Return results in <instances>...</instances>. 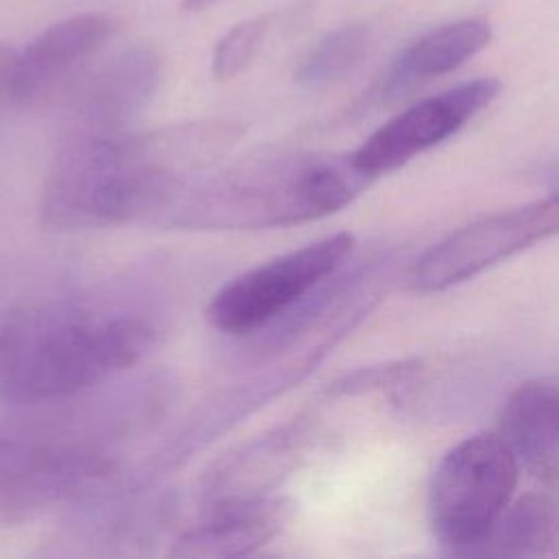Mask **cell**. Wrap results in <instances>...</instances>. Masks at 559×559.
<instances>
[{
  "label": "cell",
  "mask_w": 559,
  "mask_h": 559,
  "mask_svg": "<svg viewBox=\"0 0 559 559\" xmlns=\"http://www.w3.org/2000/svg\"><path fill=\"white\" fill-rule=\"evenodd\" d=\"M116 28L118 24L111 15L94 11L76 13L48 26L15 55L13 100H33L59 85L94 57L116 35Z\"/></svg>",
  "instance_id": "11"
},
{
  "label": "cell",
  "mask_w": 559,
  "mask_h": 559,
  "mask_svg": "<svg viewBox=\"0 0 559 559\" xmlns=\"http://www.w3.org/2000/svg\"><path fill=\"white\" fill-rule=\"evenodd\" d=\"M559 225L557 194L480 216L435 242L411 271L417 293H439L509 260L555 236Z\"/></svg>",
  "instance_id": "6"
},
{
  "label": "cell",
  "mask_w": 559,
  "mask_h": 559,
  "mask_svg": "<svg viewBox=\"0 0 559 559\" xmlns=\"http://www.w3.org/2000/svg\"><path fill=\"white\" fill-rule=\"evenodd\" d=\"M421 371V362L417 358H404L393 360L384 365H371L360 367L354 371L343 373L338 380L330 384V393L334 395H362L369 391H382V389H400Z\"/></svg>",
  "instance_id": "18"
},
{
  "label": "cell",
  "mask_w": 559,
  "mask_h": 559,
  "mask_svg": "<svg viewBox=\"0 0 559 559\" xmlns=\"http://www.w3.org/2000/svg\"><path fill=\"white\" fill-rule=\"evenodd\" d=\"M498 92L500 83L483 76L421 98L378 127L349 157L371 179L391 173L459 133Z\"/></svg>",
  "instance_id": "7"
},
{
  "label": "cell",
  "mask_w": 559,
  "mask_h": 559,
  "mask_svg": "<svg viewBox=\"0 0 559 559\" xmlns=\"http://www.w3.org/2000/svg\"><path fill=\"white\" fill-rule=\"evenodd\" d=\"M317 439L314 417H293L218 456L201 476L207 502L269 493L308 456Z\"/></svg>",
  "instance_id": "8"
},
{
  "label": "cell",
  "mask_w": 559,
  "mask_h": 559,
  "mask_svg": "<svg viewBox=\"0 0 559 559\" xmlns=\"http://www.w3.org/2000/svg\"><path fill=\"white\" fill-rule=\"evenodd\" d=\"M159 343L153 314L55 306L0 319V395L48 402L76 395L142 362Z\"/></svg>",
  "instance_id": "3"
},
{
  "label": "cell",
  "mask_w": 559,
  "mask_h": 559,
  "mask_svg": "<svg viewBox=\"0 0 559 559\" xmlns=\"http://www.w3.org/2000/svg\"><path fill=\"white\" fill-rule=\"evenodd\" d=\"M557 546V504L546 491L509 502L476 555L544 557Z\"/></svg>",
  "instance_id": "15"
},
{
  "label": "cell",
  "mask_w": 559,
  "mask_h": 559,
  "mask_svg": "<svg viewBox=\"0 0 559 559\" xmlns=\"http://www.w3.org/2000/svg\"><path fill=\"white\" fill-rule=\"evenodd\" d=\"M371 308V304L358 308L354 314H349L336 330H332V334L321 341L314 349H308L304 354H299L297 358L288 360L286 365L273 369V371H264L262 376H258L251 382H242L229 391H225L218 397H212L203 408H199L188 426L177 435V439L173 443H168L164 448V452L157 456L155 465H175L181 463L186 456H190V452L203 448L207 441H212L216 435L225 432L231 424L240 421L242 417H247L249 413H253L255 408L264 406L266 400L280 395L282 391H286L288 386H293L295 382H299L304 376H308L312 371V367L330 352V347H334L360 319L362 314Z\"/></svg>",
  "instance_id": "9"
},
{
  "label": "cell",
  "mask_w": 559,
  "mask_h": 559,
  "mask_svg": "<svg viewBox=\"0 0 559 559\" xmlns=\"http://www.w3.org/2000/svg\"><path fill=\"white\" fill-rule=\"evenodd\" d=\"M7 441H9V439H0V485H2V469H4V454H7Z\"/></svg>",
  "instance_id": "21"
},
{
  "label": "cell",
  "mask_w": 559,
  "mask_h": 559,
  "mask_svg": "<svg viewBox=\"0 0 559 559\" xmlns=\"http://www.w3.org/2000/svg\"><path fill=\"white\" fill-rule=\"evenodd\" d=\"M354 245L352 234L336 231L236 275L210 299L207 321L231 336L275 328L347 264Z\"/></svg>",
  "instance_id": "5"
},
{
  "label": "cell",
  "mask_w": 559,
  "mask_h": 559,
  "mask_svg": "<svg viewBox=\"0 0 559 559\" xmlns=\"http://www.w3.org/2000/svg\"><path fill=\"white\" fill-rule=\"evenodd\" d=\"M218 0H181V11H186V13H197V11H203V9H207V7H212V4H216Z\"/></svg>",
  "instance_id": "20"
},
{
  "label": "cell",
  "mask_w": 559,
  "mask_h": 559,
  "mask_svg": "<svg viewBox=\"0 0 559 559\" xmlns=\"http://www.w3.org/2000/svg\"><path fill=\"white\" fill-rule=\"evenodd\" d=\"M240 135V124L221 118L144 133L79 131L48 166L41 223L57 231L155 223L194 177L221 164Z\"/></svg>",
  "instance_id": "1"
},
{
  "label": "cell",
  "mask_w": 559,
  "mask_h": 559,
  "mask_svg": "<svg viewBox=\"0 0 559 559\" xmlns=\"http://www.w3.org/2000/svg\"><path fill=\"white\" fill-rule=\"evenodd\" d=\"M371 177L349 153L264 148L194 177L155 223L177 229H275L347 207Z\"/></svg>",
  "instance_id": "2"
},
{
  "label": "cell",
  "mask_w": 559,
  "mask_h": 559,
  "mask_svg": "<svg viewBox=\"0 0 559 559\" xmlns=\"http://www.w3.org/2000/svg\"><path fill=\"white\" fill-rule=\"evenodd\" d=\"M518 461L496 432L452 445L428 487L432 535L450 555H476L518 485Z\"/></svg>",
  "instance_id": "4"
},
{
  "label": "cell",
  "mask_w": 559,
  "mask_h": 559,
  "mask_svg": "<svg viewBox=\"0 0 559 559\" xmlns=\"http://www.w3.org/2000/svg\"><path fill=\"white\" fill-rule=\"evenodd\" d=\"M295 504L282 496L229 498L207 504L205 515L181 531L170 557H242L275 539L293 520Z\"/></svg>",
  "instance_id": "10"
},
{
  "label": "cell",
  "mask_w": 559,
  "mask_h": 559,
  "mask_svg": "<svg viewBox=\"0 0 559 559\" xmlns=\"http://www.w3.org/2000/svg\"><path fill=\"white\" fill-rule=\"evenodd\" d=\"M557 380L542 376L520 384L507 397L496 432L518 461V467H524L548 487L557 480Z\"/></svg>",
  "instance_id": "14"
},
{
  "label": "cell",
  "mask_w": 559,
  "mask_h": 559,
  "mask_svg": "<svg viewBox=\"0 0 559 559\" xmlns=\"http://www.w3.org/2000/svg\"><path fill=\"white\" fill-rule=\"evenodd\" d=\"M159 76L162 61L153 48L133 46L109 59L87 79L76 103L81 131H127L129 120L151 103Z\"/></svg>",
  "instance_id": "13"
},
{
  "label": "cell",
  "mask_w": 559,
  "mask_h": 559,
  "mask_svg": "<svg viewBox=\"0 0 559 559\" xmlns=\"http://www.w3.org/2000/svg\"><path fill=\"white\" fill-rule=\"evenodd\" d=\"M371 44V28L360 22L343 24L323 35L295 70L297 83L306 87H325L341 81L360 66Z\"/></svg>",
  "instance_id": "16"
},
{
  "label": "cell",
  "mask_w": 559,
  "mask_h": 559,
  "mask_svg": "<svg viewBox=\"0 0 559 559\" xmlns=\"http://www.w3.org/2000/svg\"><path fill=\"white\" fill-rule=\"evenodd\" d=\"M491 41V26L483 17H465L428 31L408 44L384 70L371 98L395 103L417 87L454 72Z\"/></svg>",
  "instance_id": "12"
},
{
  "label": "cell",
  "mask_w": 559,
  "mask_h": 559,
  "mask_svg": "<svg viewBox=\"0 0 559 559\" xmlns=\"http://www.w3.org/2000/svg\"><path fill=\"white\" fill-rule=\"evenodd\" d=\"M15 55L17 52L11 46L0 44V105L4 100H13V96H11V79H13Z\"/></svg>",
  "instance_id": "19"
},
{
  "label": "cell",
  "mask_w": 559,
  "mask_h": 559,
  "mask_svg": "<svg viewBox=\"0 0 559 559\" xmlns=\"http://www.w3.org/2000/svg\"><path fill=\"white\" fill-rule=\"evenodd\" d=\"M273 17H275L273 13H260L249 20H242L216 41L212 52L214 79L231 81L255 63L273 28Z\"/></svg>",
  "instance_id": "17"
}]
</instances>
